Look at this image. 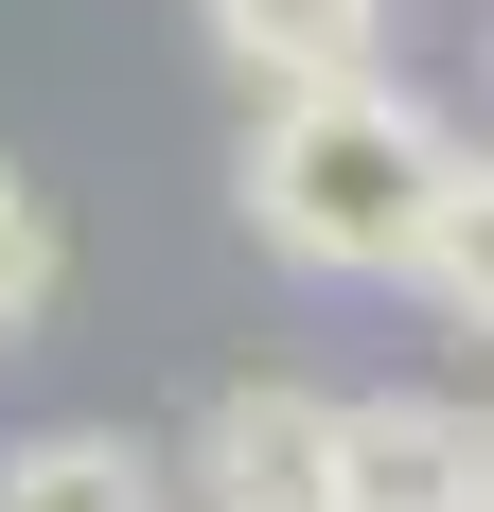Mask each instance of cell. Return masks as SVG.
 Returning a JSON list of instances; mask_svg holds the SVG:
<instances>
[{"mask_svg": "<svg viewBox=\"0 0 494 512\" xmlns=\"http://www.w3.org/2000/svg\"><path fill=\"white\" fill-rule=\"evenodd\" d=\"M159 477H177V512H318V477H336V389H300V371H230Z\"/></svg>", "mask_w": 494, "mask_h": 512, "instance_id": "3957f363", "label": "cell"}, {"mask_svg": "<svg viewBox=\"0 0 494 512\" xmlns=\"http://www.w3.org/2000/svg\"><path fill=\"white\" fill-rule=\"evenodd\" d=\"M318 512H494V407H459V389H336Z\"/></svg>", "mask_w": 494, "mask_h": 512, "instance_id": "7a4b0ae2", "label": "cell"}, {"mask_svg": "<svg viewBox=\"0 0 494 512\" xmlns=\"http://www.w3.org/2000/svg\"><path fill=\"white\" fill-rule=\"evenodd\" d=\"M195 36L247 106H283V89H336V71H389V0H195Z\"/></svg>", "mask_w": 494, "mask_h": 512, "instance_id": "277c9868", "label": "cell"}, {"mask_svg": "<svg viewBox=\"0 0 494 512\" xmlns=\"http://www.w3.org/2000/svg\"><path fill=\"white\" fill-rule=\"evenodd\" d=\"M406 283H424L459 336H494V142L442 159V195H424V230H406Z\"/></svg>", "mask_w": 494, "mask_h": 512, "instance_id": "8992f818", "label": "cell"}, {"mask_svg": "<svg viewBox=\"0 0 494 512\" xmlns=\"http://www.w3.org/2000/svg\"><path fill=\"white\" fill-rule=\"evenodd\" d=\"M0 512H177V477L124 424H18L0 442Z\"/></svg>", "mask_w": 494, "mask_h": 512, "instance_id": "5b68a950", "label": "cell"}, {"mask_svg": "<svg viewBox=\"0 0 494 512\" xmlns=\"http://www.w3.org/2000/svg\"><path fill=\"white\" fill-rule=\"evenodd\" d=\"M442 159H459V124L406 71H336V89L247 106L230 212H247V248L300 265V283H406V230L442 195Z\"/></svg>", "mask_w": 494, "mask_h": 512, "instance_id": "6da1fadb", "label": "cell"}, {"mask_svg": "<svg viewBox=\"0 0 494 512\" xmlns=\"http://www.w3.org/2000/svg\"><path fill=\"white\" fill-rule=\"evenodd\" d=\"M53 283H71V230H53V195L18 177V159H0V354H18V336L53 318Z\"/></svg>", "mask_w": 494, "mask_h": 512, "instance_id": "52a82bcc", "label": "cell"}]
</instances>
